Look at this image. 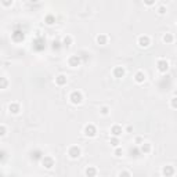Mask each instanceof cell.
<instances>
[{
	"label": "cell",
	"instance_id": "obj_31",
	"mask_svg": "<svg viewBox=\"0 0 177 177\" xmlns=\"http://www.w3.org/2000/svg\"><path fill=\"white\" fill-rule=\"evenodd\" d=\"M132 130H133V127H132V126H129V127H126L125 132H132Z\"/></svg>",
	"mask_w": 177,
	"mask_h": 177
},
{
	"label": "cell",
	"instance_id": "obj_15",
	"mask_svg": "<svg viewBox=\"0 0 177 177\" xmlns=\"http://www.w3.org/2000/svg\"><path fill=\"white\" fill-rule=\"evenodd\" d=\"M85 175L87 177H94V176L98 175V170L95 169L94 166H87L86 167V170H85Z\"/></svg>",
	"mask_w": 177,
	"mask_h": 177
},
{
	"label": "cell",
	"instance_id": "obj_8",
	"mask_svg": "<svg viewBox=\"0 0 177 177\" xmlns=\"http://www.w3.org/2000/svg\"><path fill=\"white\" fill-rule=\"evenodd\" d=\"M80 57L79 55H71L69 58H68V65H69L71 68H77L80 67Z\"/></svg>",
	"mask_w": 177,
	"mask_h": 177
},
{
	"label": "cell",
	"instance_id": "obj_9",
	"mask_svg": "<svg viewBox=\"0 0 177 177\" xmlns=\"http://www.w3.org/2000/svg\"><path fill=\"white\" fill-rule=\"evenodd\" d=\"M8 112L11 115H20L21 114V104L20 102H11L8 105Z\"/></svg>",
	"mask_w": 177,
	"mask_h": 177
},
{
	"label": "cell",
	"instance_id": "obj_23",
	"mask_svg": "<svg viewBox=\"0 0 177 177\" xmlns=\"http://www.w3.org/2000/svg\"><path fill=\"white\" fill-rule=\"evenodd\" d=\"M114 155L116 158H120L123 155V150H122V147L120 145H118V147H115V151H114Z\"/></svg>",
	"mask_w": 177,
	"mask_h": 177
},
{
	"label": "cell",
	"instance_id": "obj_10",
	"mask_svg": "<svg viewBox=\"0 0 177 177\" xmlns=\"http://www.w3.org/2000/svg\"><path fill=\"white\" fill-rule=\"evenodd\" d=\"M125 133V129H123L120 125H114L111 127V134L112 136H116V137H120V136Z\"/></svg>",
	"mask_w": 177,
	"mask_h": 177
},
{
	"label": "cell",
	"instance_id": "obj_18",
	"mask_svg": "<svg viewBox=\"0 0 177 177\" xmlns=\"http://www.w3.org/2000/svg\"><path fill=\"white\" fill-rule=\"evenodd\" d=\"M163 43H166V44H169V43H173V40H175V36L172 35V33H165L163 35Z\"/></svg>",
	"mask_w": 177,
	"mask_h": 177
},
{
	"label": "cell",
	"instance_id": "obj_20",
	"mask_svg": "<svg viewBox=\"0 0 177 177\" xmlns=\"http://www.w3.org/2000/svg\"><path fill=\"white\" fill-rule=\"evenodd\" d=\"M72 42H73V39H72V36L71 35H67V36H64L63 38V44L64 46H71L72 44Z\"/></svg>",
	"mask_w": 177,
	"mask_h": 177
},
{
	"label": "cell",
	"instance_id": "obj_5",
	"mask_svg": "<svg viewBox=\"0 0 177 177\" xmlns=\"http://www.w3.org/2000/svg\"><path fill=\"white\" fill-rule=\"evenodd\" d=\"M156 68H158V71L159 72H167L169 71V61L167 60H165V58H161V60H158V63H156Z\"/></svg>",
	"mask_w": 177,
	"mask_h": 177
},
{
	"label": "cell",
	"instance_id": "obj_25",
	"mask_svg": "<svg viewBox=\"0 0 177 177\" xmlns=\"http://www.w3.org/2000/svg\"><path fill=\"white\" fill-rule=\"evenodd\" d=\"M7 134V127L4 125H0V137H4Z\"/></svg>",
	"mask_w": 177,
	"mask_h": 177
},
{
	"label": "cell",
	"instance_id": "obj_32",
	"mask_svg": "<svg viewBox=\"0 0 177 177\" xmlns=\"http://www.w3.org/2000/svg\"><path fill=\"white\" fill-rule=\"evenodd\" d=\"M29 2H30V3H38L39 0H29Z\"/></svg>",
	"mask_w": 177,
	"mask_h": 177
},
{
	"label": "cell",
	"instance_id": "obj_26",
	"mask_svg": "<svg viewBox=\"0 0 177 177\" xmlns=\"http://www.w3.org/2000/svg\"><path fill=\"white\" fill-rule=\"evenodd\" d=\"M142 2H144L145 6H148V7H152V6H155L156 0H142Z\"/></svg>",
	"mask_w": 177,
	"mask_h": 177
},
{
	"label": "cell",
	"instance_id": "obj_12",
	"mask_svg": "<svg viewBox=\"0 0 177 177\" xmlns=\"http://www.w3.org/2000/svg\"><path fill=\"white\" fill-rule=\"evenodd\" d=\"M152 150V145H151V142H148V141H142L141 144H140V151H141V154H144V155H147V154H150Z\"/></svg>",
	"mask_w": 177,
	"mask_h": 177
},
{
	"label": "cell",
	"instance_id": "obj_17",
	"mask_svg": "<svg viewBox=\"0 0 177 177\" xmlns=\"http://www.w3.org/2000/svg\"><path fill=\"white\" fill-rule=\"evenodd\" d=\"M44 24H46V25H49V26L54 25V24H55V17L53 14H47L44 17Z\"/></svg>",
	"mask_w": 177,
	"mask_h": 177
},
{
	"label": "cell",
	"instance_id": "obj_24",
	"mask_svg": "<svg viewBox=\"0 0 177 177\" xmlns=\"http://www.w3.org/2000/svg\"><path fill=\"white\" fill-rule=\"evenodd\" d=\"M0 3H2L3 7L8 8V7H11V6L14 4V0H0Z\"/></svg>",
	"mask_w": 177,
	"mask_h": 177
},
{
	"label": "cell",
	"instance_id": "obj_1",
	"mask_svg": "<svg viewBox=\"0 0 177 177\" xmlns=\"http://www.w3.org/2000/svg\"><path fill=\"white\" fill-rule=\"evenodd\" d=\"M69 101L73 105H80L83 102V93L80 90H73L69 94Z\"/></svg>",
	"mask_w": 177,
	"mask_h": 177
},
{
	"label": "cell",
	"instance_id": "obj_27",
	"mask_svg": "<svg viewBox=\"0 0 177 177\" xmlns=\"http://www.w3.org/2000/svg\"><path fill=\"white\" fill-rule=\"evenodd\" d=\"M170 107H172L173 109L177 108V98L176 97H172V100H170Z\"/></svg>",
	"mask_w": 177,
	"mask_h": 177
},
{
	"label": "cell",
	"instance_id": "obj_28",
	"mask_svg": "<svg viewBox=\"0 0 177 177\" xmlns=\"http://www.w3.org/2000/svg\"><path fill=\"white\" fill-rule=\"evenodd\" d=\"M118 176H120V177H122V176L130 177V176H132V173H130L129 170H122V172H119V173H118Z\"/></svg>",
	"mask_w": 177,
	"mask_h": 177
},
{
	"label": "cell",
	"instance_id": "obj_11",
	"mask_svg": "<svg viewBox=\"0 0 177 177\" xmlns=\"http://www.w3.org/2000/svg\"><path fill=\"white\" fill-rule=\"evenodd\" d=\"M145 79H147V75H145L144 71H137L134 75V82L138 83V85H141V83L145 82Z\"/></svg>",
	"mask_w": 177,
	"mask_h": 177
},
{
	"label": "cell",
	"instance_id": "obj_22",
	"mask_svg": "<svg viewBox=\"0 0 177 177\" xmlns=\"http://www.w3.org/2000/svg\"><path fill=\"white\" fill-rule=\"evenodd\" d=\"M109 107H107V105H102V107L100 108V114L102 115V116H107V115H109Z\"/></svg>",
	"mask_w": 177,
	"mask_h": 177
},
{
	"label": "cell",
	"instance_id": "obj_21",
	"mask_svg": "<svg viewBox=\"0 0 177 177\" xmlns=\"http://www.w3.org/2000/svg\"><path fill=\"white\" fill-rule=\"evenodd\" d=\"M109 144L112 145V147H118V145L120 144V141H119V137H116V136H112V137L109 138Z\"/></svg>",
	"mask_w": 177,
	"mask_h": 177
},
{
	"label": "cell",
	"instance_id": "obj_13",
	"mask_svg": "<svg viewBox=\"0 0 177 177\" xmlns=\"http://www.w3.org/2000/svg\"><path fill=\"white\" fill-rule=\"evenodd\" d=\"M67 82H68V77L67 75H58V76H55V85L57 86H60V87H63V86L67 85Z\"/></svg>",
	"mask_w": 177,
	"mask_h": 177
},
{
	"label": "cell",
	"instance_id": "obj_14",
	"mask_svg": "<svg viewBox=\"0 0 177 177\" xmlns=\"http://www.w3.org/2000/svg\"><path fill=\"white\" fill-rule=\"evenodd\" d=\"M175 173H176V170H175V167H173V166H163V169H162V176L172 177V176H175Z\"/></svg>",
	"mask_w": 177,
	"mask_h": 177
},
{
	"label": "cell",
	"instance_id": "obj_30",
	"mask_svg": "<svg viewBox=\"0 0 177 177\" xmlns=\"http://www.w3.org/2000/svg\"><path fill=\"white\" fill-rule=\"evenodd\" d=\"M142 141H144V140H142L141 137H136V144H138V145H140Z\"/></svg>",
	"mask_w": 177,
	"mask_h": 177
},
{
	"label": "cell",
	"instance_id": "obj_7",
	"mask_svg": "<svg viewBox=\"0 0 177 177\" xmlns=\"http://www.w3.org/2000/svg\"><path fill=\"white\" fill-rule=\"evenodd\" d=\"M112 75H114V77H116V79H122V77H125V75H126L125 67H115L114 71H112Z\"/></svg>",
	"mask_w": 177,
	"mask_h": 177
},
{
	"label": "cell",
	"instance_id": "obj_16",
	"mask_svg": "<svg viewBox=\"0 0 177 177\" xmlns=\"http://www.w3.org/2000/svg\"><path fill=\"white\" fill-rule=\"evenodd\" d=\"M95 42H97L98 44H101V46H105L108 43V36L104 35V33H100V35L95 38Z\"/></svg>",
	"mask_w": 177,
	"mask_h": 177
},
{
	"label": "cell",
	"instance_id": "obj_4",
	"mask_svg": "<svg viewBox=\"0 0 177 177\" xmlns=\"http://www.w3.org/2000/svg\"><path fill=\"white\" fill-rule=\"evenodd\" d=\"M80 155H82V150H80V147H77V145H71V147L68 148V156H69L71 159H77V158H80Z\"/></svg>",
	"mask_w": 177,
	"mask_h": 177
},
{
	"label": "cell",
	"instance_id": "obj_3",
	"mask_svg": "<svg viewBox=\"0 0 177 177\" xmlns=\"http://www.w3.org/2000/svg\"><path fill=\"white\" fill-rule=\"evenodd\" d=\"M54 165H55V161L51 155H44V156H42V166L44 167V169L50 170L54 167Z\"/></svg>",
	"mask_w": 177,
	"mask_h": 177
},
{
	"label": "cell",
	"instance_id": "obj_19",
	"mask_svg": "<svg viewBox=\"0 0 177 177\" xmlns=\"http://www.w3.org/2000/svg\"><path fill=\"white\" fill-rule=\"evenodd\" d=\"M8 83H10V82H8L7 77H3V76L0 77V90H6V89H7Z\"/></svg>",
	"mask_w": 177,
	"mask_h": 177
},
{
	"label": "cell",
	"instance_id": "obj_6",
	"mask_svg": "<svg viewBox=\"0 0 177 177\" xmlns=\"http://www.w3.org/2000/svg\"><path fill=\"white\" fill-rule=\"evenodd\" d=\"M137 44L140 46V47H142V49L148 47V46L151 44V39H150V36H147V35H141V36L138 38V40H137Z\"/></svg>",
	"mask_w": 177,
	"mask_h": 177
},
{
	"label": "cell",
	"instance_id": "obj_29",
	"mask_svg": "<svg viewBox=\"0 0 177 177\" xmlns=\"http://www.w3.org/2000/svg\"><path fill=\"white\" fill-rule=\"evenodd\" d=\"M158 14H159V15H165V14H166V7H165V6H161V7L158 8Z\"/></svg>",
	"mask_w": 177,
	"mask_h": 177
},
{
	"label": "cell",
	"instance_id": "obj_2",
	"mask_svg": "<svg viewBox=\"0 0 177 177\" xmlns=\"http://www.w3.org/2000/svg\"><path fill=\"white\" fill-rule=\"evenodd\" d=\"M83 134L89 138L95 137V136H97V127L93 125V123H89V125H86L83 127Z\"/></svg>",
	"mask_w": 177,
	"mask_h": 177
}]
</instances>
